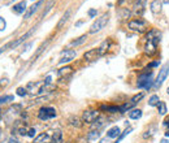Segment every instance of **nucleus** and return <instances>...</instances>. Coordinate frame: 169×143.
Wrapping results in <instances>:
<instances>
[{
    "label": "nucleus",
    "instance_id": "31",
    "mask_svg": "<svg viewBox=\"0 0 169 143\" xmlns=\"http://www.w3.org/2000/svg\"><path fill=\"white\" fill-rule=\"evenodd\" d=\"M70 124L73 126H76V128H81V121H79L78 117H70Z\"/></svg>",
    "mask_w": 169,
    "mask_h": 143
},
{
    "label": "nucleus",
    "instance_id": "37",
    "mask_svg": "<svg viewBox=\"0 0 169 143\" xmlns=\"http://www.w3.org/2000/svg\"><path fill=\"white\" fill-rule=\"evenodd\" d=\"M28 130L29 129H26V128H20L18 129V133H20L21 135H28Z\"/></svg>",
    "mask_w": 169,
    "mask_h": 143
},
{
    "label": "nucleus",
    "instance_id": "29",
    "mask_svg": "<svg viewBox=\"0 0 169 143\" xmlns=\"http://www.w3.org/2000/svg\"><path fill=\"white\" fill-rule=\"evenodd\" d=\"M99 135H100L99 130H92V131H91V133L87 135V139H90V141H94V139L99 138Z\"/></svg>",
    "mask_w": 169,
    "mask_h": 143
},
{
    "label": "nucleus",
    "instance_id": "5",
    "mask_svg": "<svg viewBox=\"0 0 169 143\" xmlns=\"http://www.w3.org/2000/svg\"><path fill=\"white\" fill-rule=\"evenodd\" d=\"M46 86L47 85H46L44 82H30V83H28V86H26V90L30 91L31 94L39 95V94L44 93Z\"/></svg>",
    "mask_w": 169,
    "mask_h": 143
},
{
    "label": "nucleus",
    "instance_id": "34",
    "mask_svg": "<svg viewBox=\"0 0 169 143\" xmlns=\"http://www.w3.org/2000/svg\"><path fill=\"white\" fill-rule=\"evenodd\" d=\"M17 95L26 96V95H28V90H26V88H23V87H18L17 88Z\"/></svg>",
    "mask_w": 169,
    "mask_h": 143
},
{
    "label": "nucleus",
    "instance_id": "20",
    "mask_svg": "<svg viewBox=\"0 0 169 143\" xmlns=\"http://www.w3.org/2000/svg\"><path fill=\"white\" fill-rule=\"evenodd\" d=\"M109 44H111V42H109V40H104V42L101 43V46H100V47L98 48V51H99V55H100V56H103L104 53H106L107 51H108V48H109Z\"/></svg>",
    "mask_w": 169,
    "mask_h": 143
},
{
    "label": "nucleus",
    "instance_id": "2",
    "mask_svg": "<svg viewBox=\"0 0 169 143\" xmlns=\"http://www.w3.org/2000/svg\"><path fill=\"white\" fill-rule=\"evenodd\" d=\"M108 20H109V15H108V13L103 15L100 18H96V21L92 23V25H91V28H90V34H95V33H98V31H100L101 29H104V26L107 25Z\"/></svg>",
    "mask_w": 169,
    "mask_h": 143
},
{
    "label": "nucleus",
    "instance_id": "50",
    "mask_svg": "<svg viewBox=\"0 0 169 143\" xmlns=\"http://www.w3.org/2000/svg\"><path fill=\"white\" fill-rule=\"evenodd\" d=\"M167 93H168V95H169V87H168V90H167Z\"/></svg>",
    "mask_w": 169,
    "mask_h": 143
},
{
    "label": "nucleus",
    "instance_id": "36",
    "mask_svg": "<svg viewBox=\"0 0 169 143\" xmlns=\"http://www.w3.org/2000/svg\"><path fill=\"white\" fill-rule=\"evenodd\" d=\"M35 133H37V131H35V129H34V128L29 129V130H28V137H30V138H33V137L35 135Z\"/></svg>",
    "mask_w": 169,
    "mask_h": 143
},
{
    "label": "nucleus",
    "instance_id": "26",
    "mask_svg": "<svg viewBox=\"0 0 169 143\" xmlns=\"http://www.w3.org/2000/svg\"><path fill=\"white\" fill-rule=\"evenodd\" d=\"M13 100H14L13 95H3V96H0V104H7V103L13 102Z\"/></svg>",
    "mask_w": 169,
    "mask_h": 143
},
{
    "label": "nucleus",
    "instance_id": "33",
    "mask_svg": "<svg viewBox=\"0 0 169 143\" xmlns=\"http://www.w3.org/2000/svg\"><path fill=\"white\" fill-rule=\"evenodd\" d=\"M144 96V94L143 93H141V94H137V95H134L133 98H131V102H134V103H138L139 100H141L142 98Z\"/></svg>",
    "mask_w": 169,
    "mask_h": 143
},
{
    "label": "nucleus",
    "instance_id": "24",
    "mask_svg": "<svg viewBox=\"0 0 169 143\" xmlns=\"http://www.w3.org/2000/svg\"><path fill=\"white\" fill-rule=\"evenodd\" d=\"M137 103H134V102H129V103H125L124 106H121L120 107V112H126V111H130L131 108H133L134 106H135Z\"/></svg>",
    "mask_w": 169,
    "mask_h": 143
},
{
    "label": "nucleus",
    "instance_id": "12",
    "mask_svg": "<svg viewBox=\"0 0 169 143\" xmlns=\"http://www.w3.org/2000/svg\"><path fill=\"white\" fill-rule=\"evenodd\" d=\"M98 57H100L98 48H94V50L87 51V52L83 55V59H85L86 61H94V60H96Z\"/></svg>",
    "mask_w": 169,
    "mask_h": 143
},
{
    "label": "nucleus",
    "instance_id": "23",
    "mask_svg": "<svg viewBox=\"0 0 169 143\" xmlns=\"http://www.w3.org/2000/svg\"><path fill=\"white\" fill-rule=\"evenodd\" d=\"M144 4H146V0H137L135 4H134V8H135V10L139 13L143 12V8H144Z\"/></svg>",
    "mask_w": 169,
    "mask_h": 143
},
{
    "label": "nucleus",
    "instance_id": "25",
    "mask_svg": "<svg viewBox=\"0 0 169 143\" xmlns=\"http://www.w3.org/2000/svg\"><path fill=\"white\" fill-rule=\"evenodd\" d=\"M48 43H50V40H47V42H46V43H43V44L41 46V47H39V48H38V50H37L35 55H34V56H33V60H35V59H37V57H38V56H39V55H41V53L43 52V51H44V50H46V47H47V46H48Z\"/></svg>",
    "mask_w": 169,
    "mask_h": 143
},
{
    "label": "nucleus",
    "instance_id": "44",
    "mask_svg": "<svg viewBox=\"0 0 169 143\" xmlns=\"http://www.w3.org/2000/svg\"><path fill=\"white\" fill-rule=\"evenodd\" d=\"M157 65H159V63H156V61L152 63V64H150V66H157Z\"/></svg>",
    "mask_w": 169,
    "mask_h": 143
},
{
    "label": "nucleus",
    "instance_id": "13",
    "mask_svg": "<svg viewBox=\"0 0 169 143\" xmlns=\"http://www.w3.org/2000/svg\"><path fill=\"white\" fill-rule=\"evenodd\" d=\"M52 142V135L48 133H42L34 139V143H51Z\"/></svg>",
    "mask_w": 169,
    "mask_h": 143
},
{
    "label": "nucleus",
    "instance_id": "18",
    "mask_svg": "<svg viewBox=\"0 0 169 143\" xmlns=\"http://www.w3.org/2000/svg\"><path fill=\"white\" fill-rule=\"evenodd\" d=\"M51 143H63V133L61 130H55L52 133V142Z\"/></svg>",
    "mask_w": 169,
    "mask_h": 143
},
{
    "label": "nucleus",
    "instance_id": "1",
    "mask_svg": "<svg viewBox=\"0 0 169 143\" xmlns=\"http://www.w3.org/2000/svg\"><path fill=\"white\" fill-rule=\"evenodd\" d=\"M160 34L157 33L156 30H151L147 35V43H146V47H144V53L148 56H152L156 53L157 50V43L160 42Z\"/></svg>",
    "mask_w": 169,
    "mask_h": 143
},
{
    "label": "nucleus",
    "instance_id": "47",
    "mask_svg": "<svg viewBox=\"0 0 169 143\" xmlns=\"http://www.w3.org/2000/svg\"><path fill=\"white\" fill-rule=\"evenodd\" d=\"M165 137H167V138H169V130L165 131Z\"/></svg>",
    "mask_w": 169,
    "mask_h": 143
},
{
    "label": "nucleus",
    "instance_id": "30",
    "mask_svg": "<svg viewBox=\"0 0 169 143\" xmlns=\"http://www.w3.org/2000/svg\"><path fill=\"white\" fill-rule=\"evenodd\" d=\"M131 130H133V129H131V128H128V129H126V130H125V131H124V133H122V134H120V137H119V138H117V141H116V143H120V142H121V141H122V139H124V138H125V137H126V135H128V134H129V133H131Z\"/></svg>",
    "mask_w": 169,
    "mask_h": 143
},
{
    "label": "nucleus",
    "instance_id": "15",
    "mask_svg": "<svg viewBox=\"0 0 169 143\" xmlns=\"http://www.w3.org/2000/svg\"><path fill=\"white\" fill-rule=\"evenodd\" d=\"M150 9L154 15H157L161 10V1L160 0H152L151 4H150Z\"/></svg>",
    "mask_w": 169,
    "mask_h": 143
},
{
    "label": "nucleus",
    "instance_id": "49",
    "mask_svg": "<svg viewBox=\"0 0 169 143\" xmlns=\"http://www.w3.org/2000/svg\"><path fill=\"white\" fill-rule=\"evenodd\" d=\"M164 3L165 4H169V0H164Z\"/></svg>",
    "mask_w": 169,
    "mask_h": 143
},
{
    "label": "nucleus",
    "instance_id": "3",
    "mask_svg": "<svg viewBox=\"0 0 169 143\" xmlns=\"http://www.w3.org/2000/svg\"><path fill=\"white\" fill-rule=\"evenodd\" d=\"M129 29L133 31H138V33H143V31L147 30V28H148V23H147V21L142 20V18H137V20H131L130 22H129Z\"/></svg>",
    "mask_w": 169,
    "mask_h": 143
},
{
    "label": "nucleus",
    "instance_id": "40",
    "mask_svg": "<svg viewBox=\"0 0 169 143\" xmlns=\"http://www.w3.org/2000/svg\"><path fill=\"white\" fill-rule=\"evenodd\" d=\"M88 16H90V17L96 16V9H90V10H88Z\"/></svg>",
    "mask_w": 169,
    "mask_h": 143
},
{
    "label": "nucleus",
    "instance_id": "17",
    "mask_svg": "<svg viewBox=\"0 0 169 143\" xmlns=\"http://www.w3.org/2000/svg\"><path fill=\"white\" fill-rule=\"evenodd\" d=\"M70 10H66L65 12V15L63 16V17H61V20L59 21V23H57V26H56V29H59V30H60L61 28H63L64 25H65L66 22H68V20H69V17H70Z\"/></svg>",
    "mask_w": 169,
    "mask_h": 143
},
{
    "label": "nucleus",
    "instance_id": "11",
    "mask_svg": "<svg viewBox=\"0 0 169 143\" xmlns=\"http://www.w3.org/2000/svg\"><path fill=\"white\" fill-rule=\"evenodd\" d=\"M42 4H43V1L41 0V1L35 3V4H34V5H31L30 8H28V9H26V12H25V15H23V18H25V20H28V18H30L31 16H33L34 13H35L37 10H38V8L41 7Z\"/></svg>",
    "mask_w": 169,
    "mask_h": 143
},
{
    "label": "nucleus",
    "instance_id": "43",
    "mask_svg": "<svg viewBox=\"0 0 169 143\" xmlns=\"http://www.w3.org/2000/svg\"><path fill=\"white\" fill-rule=\"evenodd\" d=\"M3 141H4V133L0 130V142H3Z\"/></svg>",
    "mask_w": 169,
    "mask_h": 143
},
{
    "label": "nucleus",
    "instance_id": "16",
    "mask_svg": "<svg viewBox=\"0 0 169 143\" xmlns=\"http://www.w3.org/2000/svg\"><path fill=\"white\" fill-rule=\"evenodd\" d=\"M120 133H121V130H120L119 126H113L107 131V137L108 138H117V137H120Z\"/></svg>",
    "mask_w": 169,
    "mask_h": 143
},
{
    "label": "nucleus",
    "instance_id": "48",
    "mask_svg": "<svg viewBox=\"0 0 169 143\" xmlns=\"http://www.w3.org/2000/svg\"><path fill=\"white\" fill-rule=\"evenodd\" d=\"M124 1H125V0H119V4H122Z\"/></svg>",
    "mask_w": 169,
    "mask_h": 143
},
{
    "label": "nucleus",
    "instance_id": "41",
    "mask_svg": "<svg viewBox=\"0 0 169 143\" xmlns=\"http://www.w3.org/2000/svg\"><path fill=\"white\" fill-rule=\"evenodd\" d=\"M8 143H20V142H18L16 138H13V137H10V138L8 139Z\"/></svg>",
    "mask_w": 169,
    "mask_h": 143
},
{
    "label": "nucleus",
    "instance_id": "42",
    "mask_svg": "<svg viewBox=\"0 0 169 143\" xmlns=\"http://www.w3.org/2000/svg\"><path fill=\"white\" fill-rule=\"evenodd\" d=\"M109 139H111V138H108V137H106V138L100 139V142H99V143H111V142H109Z\"/></svg>",
    "mask_w": 169,
    "mask_h": 143
},
{
    "label": "nucleus",
    "instance_id": "19",
    "mask_svg": "<svg viewBox=\"0 0 169 143\" xmlns=\"http://www.w3.org/2000/svg\"><path fill=\"white\" fill-rule=\"evenodd\" d=\"M72 72H73V69L70 68V66H65V68H61V69H59V77L60 78H64V77H68V75H70L72 74Z\"/></svg>",
    "mask_w": 169,
    "mask_h": 143
},
{
    "label": "nucleus",
    "instance_id": "22",
    "mask_svg": "<svg viewBox=\"0 0 169 143\" xmlns=\"http://www.w3.org/2000/svg\"><path fill=\"white\" fill-rule=\"evenodd\" d=\"M86 39H87V35H82V37H79L77 40H73V42L69 44V47H77V46H81L82 43H85L86 42Z\"/></svg>",
    "mask_w": 169,
    "mask_h": 143
},
{
    "label": "nucleus",
    "instance_id": "8",
    "mask_svg": "<svg viewBox=\"0 0 169 143\" xmlns=\"http://www.w3.org/2000/svg\"><path fill=\"white\" fill-rule=\"evenodd\" d=\"M151 75H152V72H148V73L142 74L141 77L138 78V87H144V88L151 87V83H152Z\"/></svg>",
    "mask_w": 169,
    "mask_h": 143
},
{
    "label": "nucleus",
    "instance_id": "46",
    "mask_svg": "<svg viewBox=\"0 0 169 143\" xmlns=\"http://www.w3.org/2000/svg\"><path fill=\"white\" fill-rule=\"evenodd\" d=\"M160 143H169V142H168V139H161V142Z\"/></svg>",
    "mask_w": 169,
    "mask_h": 143
},
{
    "label": "nucleus",
    "instance_id": "10",
    "mask_svg": "<svg viewBox=\"0 0 169 143\" xmlns=\"http://www.w3.org/2000/svg\"><path fill=\"white\" fill-rule=\"evenodd\" d=\"M63 57L60 59V64H65V63H70L74 57H76V51L74 50H68L65 52H63Z\"/></svg>",
    "mask_w": 169,
    "mask_h": 143
},
{
    "label": "nucleus",
    "instance_id": "51",
    "mask_svg": "<svg viewBox=\"0 0 169 143\" xmlns=\"http://www.w3.org/2000/svg\"><path fill=\"white\" fill-rule=\"evenodd\" d=\"M0 118H1V111H0Z\"/></svg>",
    "mask_w": 169,
    "mask_h": 143
},
{
    "label": "nucleus",
    "instance_id": "6",
    "mask_svg": "<svg viewBox=\"0 0 169 143\" xmlns=\"http://www.w3.org/2000/svg\"><path fill=\"white\" fill-rule=\"evenodd\" d=\"M168 73H169V63L164 64V65H163V68L160 69L159 75H157L156 81H155V87H156V88H159L160 86L163 85V82H164V81H165V78H167Z\"/></svg>",
    "mask_w": 169,
    "mask_h": 143
},
{
    "label": "nucleus",
    "instance_id": "21",
    "mask_svg": "<svg viewBox=\"0 0 169 143\" xmlns=\"http://www.w3.org/2000/svg\"><path fill=\"white\" fill-rule=\"evenodd\" d=\"M129 117L131 120H138V118L142 117V111L141 109H131L129 111Z\"/></svg>",
    "mask_w": 169,
    "mask_h": 143
},
{
    "label": "nucleus",
    "instance_id": "9",
    "mask_svg": "<svg viewBox=\"0 0 169 143\" xmlns=\"http://www.w3.org/2000/svg\"><path fill=\"white\" fill-rule=\"evenodd\" d=\"M34 31H35V29L33 28L30 31H28V33H26V34H23L22 37H20V38H18L17 40H14V42H10V43H9V44H10V46H9V48H16L18 44H21V43H23L26 39H28L29 37H31V35H33V33H34Z\"/></svg>",
    "mask_w": 169,
    "mask_h": 143
},
{
    "label": "nucleus",
    "instance_id": "45",
    "mask_svg": "<svg viewBox=\"0 0 169 143\" xmlns=\"http://www.w3.org/2000/svg\"><path fill=\"white\" fill-rule=\"evenodd\" d=\"M164 125H165V126H169V120H165V121H164Z\"/></svg>",
    "mask_w": 169,
    "mask_h": 143
},
{
    "label": "nucleus",
    "instance_id": "39",
    "mask_svg": "<svg viewBox=\"0 0 169 143\" xmlns=\"http://www.w3.org/2000/svg\"><path fill=\"white\" fill-rule=\"evenodd\" d=\"M51 81H52V78H51V75H47V77H46V79L43 81V82H44L46 85H50V83H51Z\"/></svg>",
    "mask_w": 169,
    "mask_h": 143
},
{
    "label": "nucleus",
    "instance_id": "4",
    "mask_svg": "<svg viewBox=\"0 0 169 143\" xmlns=\"http://www.w3.org/2000/svg\"><path fill=\"white\" fill-rule=\"evenodd\" d=\"M38 117L42 121H47L50 118H53V117H56V109L52 107H43L39 109Z\"/></svg>",
    "mask_w": 169,
    "mask_h": 143
},
{
    "label": "nucleus",
    "instance_id": "14",
    "mask_svg": "<svg viewBox=\"0 0 169 143\" xmlns=\"http://www.w3.org/2000/svg\"><path fill=\"white\" fill-rule=\"evenodd\" d=\"M26 9H28V8H26V1L25 0H23V1H20L18 4H14L13 5V8H12V10L16 13V15H22Z\"/></svg>",
    "mask_w": 169,
    "mask_h": 143
},
{
    "label": "nucleus",
    "instance_id": "27",
    "mask_svg": "<svg viewBox=\"0 0 169 143\" xmlns=\"http://www.w3.org/2000/svg\"><path fill=\"white\" fill-rule=\"evenodd\" d=\"M160 103V100H159V96L157 95H152L151 98L148 99V104L151 107H155V106H157V104Z\"/></svg>",
    "mask_w": 169,
    "mask_h": 143
},
{
    "label": "nucleus",
    "instance_id": "7",
    "mask_svg": "<svg viewBox=\"0 0 169 143\" xmlns=\"http://www.w3.org/2000/svg\"><path fill=\"white\" fill-rule=\"evenodd\" d=\"M99 116H100L99 111H85L82 115V120L87 124H94L99 118Z\"/></svg>",
    "mask_w": 169,
    "mask_h": 143
},
{
    "label": "nucleus",
    "instance_id": "35",
    "mask_svg": "<svg viewBox=\"0 0 169 143\" xmlns=\"http://www.w3.org/2000/svg\"><path fill=\"white\" fill-rule=\"evenodd\" d=\"M155 130H156V128H152V129H150V130H147L146 133L143 134V138H148V137H151Z\"/></svg>",
    "mask_w": 169,
    "mask_h": 143
},
{
    "label": "nucleus",
    "instance_id": "38",
    "mask_svg": "<svg viewBox=\"0 0 169 143\" xmlns=\"http://www.w3.org/2000/svg\"><path fill=\"white\" fill-rule=\"evenodd\" d=\"M5 29V21L3 17H0V31H3Z\"/></svg>",
    "mask_w": 169,
    "mask_h": 143
},
{
    "label": "nucleus",
    "instance_id": "32",
    "mask_svg": "<svg viewBox=\"0 0 169 143\" xmlns=\"http://www.w3.org/2000/svg\"><path fill=\"white\" fill-rule=\"evenodd\" d=\"M53 3H55V0H50V1H48V4H47V7H46V10H44V12H43L42 17H46V16H47V13L50 12V10H51V8H52Z\"/></svg>",
    "mask_w": 169,
    "mask_h": 143
},
{
    "label": "nucleus",
    "instance_id": "28",
    "mask_svg": "<svg viewBox=\"0 0 169 143\" xmlns=\"http://www.w3.org/2000/svg\"><path fill=\"white\" fill-rule=\"evenodd\" d=\"M157 107H159V113L161 116H164L165 113H167V104H165L164 102H160V103L157 104Z\"/></svg>",
    "mask_w": 169,
    "mask_h": 143
}]
</instances>
